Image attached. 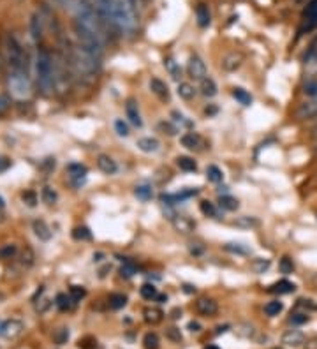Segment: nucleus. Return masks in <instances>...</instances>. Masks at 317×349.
Returning a JSON list of instances; mask_svg holds the SVG:
<instances>
[{"mask_svg":"<svg viewBox=\"0 0 317 349\" xmlns=\"http://www.w3.org/2000/svg\"><path fill=\"white\" fill-rule=\"evenodd\" d=\"M125 111H127V117H129V120H131L132 125H136V127H141V125H143V120H141V115H139L138 103H136L134 99L127 101V104H125Z\"/></svg>","mask_w":317,"mask_h":349,"instance_id":"nucleus-11","label":"nucleus"},{"mask_svg":"<svg viewBox=\"0 0 317 349\" xmlns=\"http://www.w3.org/2000/svg\"><path fill=\"white\" fill-rule=\"evenodd\" d=\"M303 92H305V96H308V97H317V78H312V80L305 81Z\"/></svg>","mask_w":317,"mask_h":349,"instance_id":"nucleus-39","label":"nucleus"},{"mask_svg":"<svg viewBox=\"0 0 317 349\" xmlns=\"http://www.w3.org/2000/svg\"><path fill=\"white\" fill-rule=\"evenodd\" d=\"M164 65H166L167 73L171 74V78H175V80H180V78H182V67L176 64L173 58H167V60L164 62Z\"/></svg>","mask_w":317,"mask_h":349,"instance_id":"nucleus-32","label":"nucleus"},{"mask_svg":"<svg viewBox=\"0 0 317 349\" xmlns=\"http://www.w3.org/2000/svg\"><path fill=\"white\" fill-rule=\"evenodd\" d=\"M30 29H32V37L35 42H39L42 39V32H44V27H42V18L41 14H35L30 23Z\"/></svg>","mask_w":317,"mask_h":349,"instance_id":"nucleus-19","label":"nucleus"},{"mask_svg":"<svg viewBox=\"0 0 317 349\" xmlns=\"http://www.w3.org/2000/svg\"><path fill=\"white\" fill-rule=\"evenodd\" d=\"M42 199H44L46 205H53L57 201V192H55L52 187H44L42 189Z\"/></svg>","mask_w":317,"mask_h":349,"instance_id":"nucleus-42","label":"nucleus"},{"mask_svg":"<svg viewBox=\"0 0 317 349\" xmlns=\"http://www.w3.org/2000/svg\"><path fill=\"white\" fill-rule=\"evenodd\" d=\"M218 205H221L224 210L233 212V210H236L238 206H240V203H238V199L231 198V196H221V198H218Z\"/></svg>","mask_w":317,"mask_h":349,"instance_id":"nucleus-30","label":"nucleus"},{"mask_svg":"<svg viewBox=\"0 0 317 349\" xmlns=\"http://www.w3.org/2000/svg\"><path fill=\"white\" fill-rule=\"evenodd\" d=\"M196 311H198L201 316L211 317L218 312V304L213 300V298H199V300L196 301Z\"/></svg>","mask_w":317,"mask_h":349,"instance_id":"nucleus-7","label":"nucleus"},{"mask_svg":"<svg viewBox=\"0 0 317 349\" xmlns=\"http://www.w3.org/2000/svg\"><path fill=\"white\" fill-rule=\"evenodd\" d=\"M233 224L238 226V227H245V229H250V227H257V226H259V221H257L256 217H249V215H243V217L234 219Z\"/></svg>","mask_w":317,"mask_h":349,"instance_id":"nucleus-25","label":"nucleus"},{"mask_svg":"<svg viewBox=\"0 0 317 349\" xmlns=\"http://www.w3.org/2000/svg\"><path fill=\"white\" fill-rule=\"evenodd\" d=\"M308 314H303V312H296V314L291 316V323L292 324H303V323H308Z\"/></svg>","mask_w":317,"mask_h":349,"instance_id":"nucleus-50","label":"nucleus"},{"mask_svg":"<svg viewBox=\"0 0 317 349\" xmlns=\"http://www.w3.org/2000/svg\"><path fill=\"white\" fill-rule=\"evenodd\" d=\"M35 73H37V85L42 94H52L57 81V71H55V60L48 50H39L35 58Z\"/></svg>","mask_w":317,"mask_h":349,"instance_id":"nucleus-1","label":"nucleus"},{"mask_svg":"<svg viewBox=\"0 0 317 349\" xmlns=\"http://www.w3.org/2000/svg\"><path fill=\"white\" fill-rule=\"evenodd\" d=\"M206 349H218L217 346H215V344H210V346L208 347H206Z\"/></svg>","mask_w":317,"mask_h":349,"instance_id":"nucleus-58","label":"nucleus"},{"mask_svg":"<svg viewBox=\"0 0 317 349\" xmlns=\"http://www.w3.org/2000/svg\"><path fill=\"white\" fill-rule=\"evenodd\" d=\"M72 237L76 238V240H90V238H92V233L88 231V227L81 226L72 231Z\"/></svg>","mask_w":317,"mask_h":349,"instance_id":"nucleus-40","label":"nucleus"},{"mask_svg":"<svg viewBox=\"0 0 317 349\" xmlns=\"http://www.w3.org/2000/svg\"><path fill=\"white\" fill-rule=\"evenodd\" d=\"M97 166H99V170L106 175H113V173H116V170H118V168H116V162L109 157V155H99Z\"/></svg>","mask_w":317,"mask_h":349,"instance_id":"nucleus-16","label":"nucleus"},{"mask_svg":"<svg viewBox=\"0 0 317 349\" xmlns=\"http://www.w3.org/2000/svg\"><path fill=\"white\" fill-rule=\"evenodd\" d=\"M136 273V268L134 265H131V263H125V265L120 268V275L125 277V279H129V277H132Z\"/></svg>","mask_w":317,"mask_h":349,"instance_id":"nucleus-49","label":"nucleus"},{"mask_svg":"<svg viewBox=\"0 0 317 349\" xmlns=\"http://www.w3.org/2000/svg\"><path fill=\"white\" fill-rule=\"evenodd\" d=\"M196 16H198V23L201 27L210 25V9L206 4H198V7H196Z\"/></svg>","mask_w":317,"mask_h":349,"instance_id":"nucleus-20","label":"nucleus"},{"mask_svg":"<svg viewBox=\"0 0 317 349\" xmlns=\"http://www.w3.org/2000/svg\"><path fill=\"white\" fill-rule=\"evenodd\" d=\"M182 145L189 150L199 152L203 147H205V139L198 134V132H187V134L182 136Z\"/></svg>","mask_w":317,"mask_h":349,"instance_id":"nucleus-8","label":"nucleus"},{"mask_svg":"<svg viewBox=\"0 0 317 349\" xmlns=\"http://www.w3.org/2000/svg\"><path fill=\"white\" fill-rule=\"evenodd\" d=\"M21 199L27 203L29 206H35V203H37V194H35L34 191H25L21 194Z\"/></svg>","mask_w":317,"mask_h":349,"instance_id":"nucleus-45","label":"nucleus"},{"mask_svg":"<svg viewBox=\"0 0 317 349\" xmlns=\"http://www.w3.org/2000/svg\"><path fill=\"white\" fill-rule=\"evenodd\" d=\"M303 21H305V27H307V29H314V27H317V0H312V2L308 4V7L303 13Z\"/></svg>","mask_w":317,"mask_h":349,"instance_id":"nucleus-13","label":"nucleus"},{"mask_svg":"<svg viewBox=\"0 0 317 349\" xmlns=\"http://www.w3.org/2000/svg\"><path fill=\"white\" fill-rule=\"evenodd\" d=\"M138 147H139V150L147 152V154H152V152L159 150L160 143L155 138H141V139H138Z\"/></svg>","mask_w":317,"mask_h":349,"instance_id":"nucleus-21","label":"nucleus"},{"mask_svg":"<svg viewBox=\"0 0 317 349\" xmlns=\"http://www.w3.org/2000/svg\"><path fill=\"white\" fill-rule=\"evenodd\" d=\"M282 309H284V305H282V301H279V300L270 301V304L264 305V312H266V316H270V317L279 316L282 312Z\"/></svg>","mask_w":317,"mask_h":349,"instance_id":"nucleus-33","label":"nucleus"},{"mask_svg":"<svg viewBox=\"0 0 317 349\" xmlns=\"http://www.w3.org/2000/svg\"><path fill=\"white\" fill-rule=\"evenodd\" d=\"M0 74H2V65H0Z\"/></svg>","mask_w":317,"mask_h":349,"instance_id":"nucleus-61","label":"nucleus"},{"mask_svg":"<svg viewBox=\"0 0 317 349\" xmlns=\"http://www.w3.org/2000/svg\"><path fill=\"white\" fill-rule=\"evenodd\" d=\"M150 90L160 101H169V88H167V85L164 83L162 80H159V78H152L150 80Z\"/></svg>","mask_w":317,"mask_h":349,"instance_id":"nucleus-10","label":"nucleus"},{"mask_svg":"<svg viewBox=\"0 0 317 349\" xmlns=\"http://www.w3.org/2000/svg\"><path fill=\"white\" fill-rule=\"evenodd\" d=\"M34 233L37 235L39 240H50L52 238V229L48 227L44 221H35L34 222Z\"/></svg>","mask_w":317,"mask_h":349,"instance_id":"nucleus-18","label":"nucleus"},{"mask_svg":"<svg viewBox=\"0 0 317 349\" xmlns=\"http://www.w3.org/2000/svg\"><path fill=\"white\" fill-rule=\"evenodd\" d=\"M134 194L138 196L139 199H143V201H148V199H152V196H154V191H152V187H150V185L143 183V185H138V187H136Z\"/></svg>","mask_w":317,"mask_h":349,"instance_id":"nucleus-34","label":"nucleus"},{"mask_svg":"<svg viewBox=\"0 0 317 349\" xmlns=\"http://www.w3.org/2000/svg\"><path fill=\"white\" fill-rule=\"evenodd\" d=\"M109 307L115 309V311H118V309H124L125 305H127V296L125 295H120V293H113L111 296H109Z\"/></svg>","mask_w":317,"mask_h":349,"instance_id":"nucleus-28","label":"nucleus"},{"mask_svg":"<svg viewBox=\"0 0 317 349\" xmlns=\"http://www.w3.org/2000/svg\"><path fill=\"white\" fill-rule=\"evenodd\" d=\"M21 263L25 266H30L34 263V250L30 249V247H25V250H23L21 254Z\"/></svg>","mask_w":317,"mask_h":349,"instance_id":"nucleus-46","label":"nucleus"},{"mask_svg":"<svg viewBox=\"0 0 317 349\" xmlns=\"http://www.w3.org/2000/svg\"><path fill=\"white\" fill-rule=\"evenodd\" d=\"M314 136H315V138H317V125H315V127H314Z\"/></svg>","mask_w":317,"mask_h":349,"instance_id":"nucleus-60","label":"nucleus"},{"mask_svg":"<svg viewBox=\"0 0 317 349\" xmlns=\"http://www.w3.org/2000/svg\"><path fill=\"white\" fill-rule=\"evenodd\" d=\"M55 304H57V307L60 309V311H70L76 301L72 300V296L70 295H64V293H60V295L57 296V301H55Z\"/></svg>","mask_w":317,"mask_h":349,"instance_id":"nucleus-26","label":"nucleus"},{"mask_svg":"<svg viewBox=\"0 0 317 349\" xmlns=\"http://www.w3.org/2000/svg\"><path fill=\"white\" fill-rule=\"evenodd\" d=\"M4 206V199H2V196H0V208Z\"/></svg>","mask_w":317,"mask_h":349,"instance_id":"nucleus-59","label":"nucleus"},{"mask_svg":"<svg viewBox=\"0 0 317 349\" xmlns=\"http://www.w3.org/2000/svg\"><path fill=\"white\" fill-rule=\"evenodd\" d=\"M21 332V324L18 321H11V323H4V335L7 337H16Z\"/></svg>","mask_w":317,"mask_h":349,"instance_id":"nucleus-35","label":"nucleus"},{"mask_svg":"<svg viewBox=\"0 0 317 349\" xmlns=\"http://www.w3.org/2000/svg\"><path fill=\"white\" fill-rule=\"evenodd\" d=\"M201 94L205 97L217 96V85H215V81L211 80V78H205V80L201 81Z\"/></svg>","mask_w":317,"mask_h":349,"instance_id":"nucleus-24","label":"nucleus"},{"mask_svg":"<svg viewBox=\"0 0 317 349\" xmlns=\"http://www.w3.org/2000/svg\"><path fill=\"white\" fill-rule=\"evenodd\" d=\"M243 60H245V57L240 52H233V53H229L224 57V60H222V67L231 73V71H236L238 67H240V65L243 64Z\"/></svg>","mask_w":317,"mask_h":349,"instance_id":"nucleus-9","label":"nucleus"},{"mask_svg":"<svg viewBox=\"0 0 317 349\" xmlns=\"http://www.w3.org/2000/svg\"><path fill=\"white\" fill-rule=\"evenodd\" d=\"M224 249L229 250V252H234V254H243V256L245 254H249V249L241 244H226Z\"/></svg>","mask_w":317,"mask_h":349,"instance_id":"nucleus-43","label":"nucleus"},{"mask_svg":"<svg viewBox=\"0 0 317 349\" xmlns=\"http://www.w3.org/2000/svg\"><path fill=\"white\" fill-rule=\"evenodd\" d=\"M206 176H208V180H210V182H213V183L222 182V178H224L222 171L218 170L217 166H208V170H206Z\"/></svg>","mask_w":317,"mask_h":349,"instance_id":"nucleus-38","label":"nucleus"},{"mask_svg":"<svg viewBox=\"0 0 317 349\" xmlns=\"http://www.w3.org/2000/svg\"><path fill=\"white\" fill-rule=\"evenodd\" d=\"M233 97L243 106H249L250 103H252V97H250V94L247 92V90H243V88H233Z\"/></svg>","mask_w":317,"mask_h":349,"instance_id":"nucleus-31","label":"nucleus"},{"mask_svg":"<svg viewBox=\"0 0 317 349\" xmlns=\"http://www.w3.org/2000/svg\"><path fill=\"white\" fill-rule=\"evenodd\" d=\"M295 289H296V286L292 284V282L282 279V281H279V282H275V284L270 286L268 291L270 293H275V295H289V293H292Z\"/></svg>","mask_w":317,"mask_h":349,"instance_id":"nucleus-15","label":"nucleus"},{"mask_svg":"<svg viewBox=\"0 0 317 349\" xmlns=\"http://www.w3.org/2000/svg\"><path fill=\"white\" fill-rule=\"evenodd\" d=\"M55 2H57L58 6H67V4L70 2V0H55Z\"/></svg>","mask_w":317,"mask_h":349,"instance_id":"nucleus-57","label":"nucleus"},{"mask_svg":"<svg viewBox=\"0 0 317 349\" xmlns=\"http://www.w3.org/2000/svg\"><path fill=\"white\" fill-rule=\"evenodd\" d=\"M279 268L282 273H292V270H295V263H292L291 258H282L280 263H279Z\"/></svg>","mask_w":317,"mask_h":349,"instance_id":"nucleus-41","label":"nucleus"},{"mask_svg":"<svg viewBox=\"0 0 317 349\" xmlns=\"http://www.w3.org/2000/svg\"><path fill=\"white\" fill-rule=\"evenodd\" d=\"M139 293L144 300H154V298H157V289H155L154 284H143Z\"/></svg>","mask_w":317,"mask_h":349,"instance_id":"nucleus-36","label":"nucleus"},{"mask_svg":"<svg viewBox=\"0 0 317 349\" xmlns=\"http://www.w3.org/2000/svg\"><path fill=\"white\" fill-rule=\"evenodd\" d=\"M85 295H87V291H85L81 286H70V296H72L74 301L81 300V298H83Z\"/></svg>","mask_w":317,"mask_h":349,"instance_id":"nucleus-48","label":"nucleus"},{"mask_svg":"<svg viewBox=\"0 0 317 349\" xmlns=\"http://www.w3.org/2000/svg\"><path fill=\"white\" fill-rule=\"evenodd\" d=\"M166 337L171 340V342H182V339H183V337H182V332H180L178 328H175V327H173V328H169V330L166 332Z\"/></svg>","mask_w":317,"mask_h":349,"instance_id":"nucleus-47","label":"nucleus"},{"mask_svg":"<svg viewBox=\"0 0 317 349\" xmlns=\"http://www.w3.org/2000/svg\"><path fill=\"white\" fill-rule=\"evenodd\" d=\"M143 347L144 349H159L160 347V340H159L157 333L148 332L147 335L143 337Z\"/></svg>","mask_w":317,"mask_h":349,"instance_id":"nucleus-27","label":"nucleus"},{"mask_svg":"<svg viewBox=\"0 0 317 349\" xmlns=\"http://www.w3.org/2000/svg\"><path fill=\"white\" fill-rule=\"evenodd\" d=\"M201 212L205 215H208V217H215V214H217V212H215V206L211 205L210 201H201Z\"/></svg>","mask_w":317,"mask_h":349,"instance_id":"nucleus-51","label":"nucleus"},{"mask_svg":"<svg viewBox=\"0 0 317 349\" xmlns=\"http://www.w3.org/2000/svg\"><path fill=\"white\" fill-rule=\"evenodd\" d=\"M16 254V245H6L0 249V258L2 260H11Z\"/></svg>","mask_w":317,"mask_h":349,"instance_id":"nucleus-44","label":"nucleus"},{"mask_svg":"<svg viewBox=\"0 0 317 349\" xmlns=\"http://www.w3.org/2000/svg\"><path fill=\"white\" fill-rule=\"evenodd\" d=\"M7 108H9V101H7V97L0 96V115H2V113H6Z\"/></svg>","mask_w":317,"mask_h":349,"instance_id":"nucleus-53","label":"nucleus"},{"mask_svg":"<svg viewBox=\"0 0 317 349\" xmlns=\"http://www.w3.org/2000/svg\"><path fill=\"white\" fill-rule=\"evenodd\" d=\"M9 164H11V160H7V159H0V171L7 170V168H9Z\"/></svg>","mask_w":317,"mask_h":349,"instance_id":"nucleus-55","label":"nucleus"},{"mask_svg":"<svg viewBox=\"0 0 317 349\" xmlns=\"http://www.w3.org/2000/svg\"><path fill=\"white\" fill-rule=\"evenodd\" d=\"M250 268H252L256 273H264V270L270 268V260H261V258H257V260H254L250 263Z\"/></svg>","mask_w":317,"mask_h":349,"instance_id":"nucleus-37","label":"nucleus"},{"mask_svg":"<svg viewBox=\"0 0 317 349\" xmlns=\"http://www.w3.org/2000/svg\"><path fill=\"white\" fill-rule=\"evenodd\" d=\"M282 342L287 344V346L298 347L305 342V335L298 330H287L284 333V337H282Z\"/></svg>","mask_w":317,"mask_h":349,"instance_id":"nucleus-14","label":"nucleus"},{"mask_svg":"<svg viewBox=\"0 0 317 349\" xmlns=\"http://www.w3.org/2000/svg\"><path fill=\"white\" fill-rule=\"evenodd\" d=\"M9 90L14 97L25 99L30 96V80L27 73H11L9 76Z\"/></svg>","mask_w":317,"mask_h":349,"instance_id":"nucleus-3","label":"nucleus"},{"mask_svg":"<svg viewBox=\"0 0 317 349\" xmlns=\"http://www.w3.org/2000/svg\"><path fill=\"white\" fill-rule=\"evenodd\" d=\"M176 90H178V96L182 97V99H185V101H190V99H194V97H196V88L190 83H187V81L180 83Z\"/></svg>","mask_w":317,"mask_h":349,"instance_id":"nucleus-23","label":"nucleus"},{"mask_svg":"<svg viewBox=\"0 0 317 349\" xmlns=\"http://www.w3.org/2000/svg\"><path fill=\"white\" fill-rule=\"evenodd\" d=\"M176 164L180 166V170L183 171H196L198 170V164L192 157H187V155H182V157L176 159Z\"/></svg>","mask_w":317,"mask_h":349,"instance_id":"nucleus-29","label":"nucleus"},{"mask_svg":"<svg viewBox=\"0 0 317 349\" xmlns=\"http://www.w3.org/2000/svg\"><path fill=\"white\" fill-rule=\"evenodd\" d=\"M189 330L190 332H199V330H201V324L196 323V321H190V323H189Z\"/></svg>","mask_w":317,"mask_h":349,"instance_id":"nucleus-54","label":"nucleus"},{"mask_svg":"<svg viewBox=\"0 0 317 349\" xmlns=\"http://www.w3.org/2000/svg\"><path fill=\"white\" fill-rule=\"evenodd\" d=\"M162 317H164V312L160 311V309H157V307L144 309V321H147V323L159 324L160 321H162Z\"/></svg>","mask_w":317,"mask_h":349,"instance_id":"nucleus-22","label":"nucleus"},{"mask_svg":"<svg viewBox=\"0 0 317 349\" xmlns=\"http://www.w3.org/2000/svg\"><path fill=\"white\" fill-rule=\"evenodd\" d=\"M69 175L70 180L76 187H80L85 182V176H87V168L83 164H70L69 166Z\"/></svg>","mask_w":317,"mask_h":349,"instance_id":"nucleus-12","label":"nucleus"},{"mask_svg":"<svg viewBox=\"0 0 317 349\" xmlns=\"http://www.w3.org/2000/svg\"><path fill=\"white\" fill-rule=\"evenodd\" d=\"M303 73L307 80L317 78V37L310 42L303 58Z\"/></svg>","mask_w":317,"mask_h":349,"instance_id":"nucleus-4","label":"nucleus"},{"mask_svg":"<svg viewBox=\"0 0 317 349\" xmlns=\"http://www.w3.org/2000/svg\"><path fill=\"white\" fill-rule=\"evenodd\" d=\"M115 129H116V132H118L120 136H129V127H127V124L124 122V120H116L115 122Z\"/></svg>","mask_w":317,"mask_h":349,"instance_id":"nucleus-52","label":"nucleus"},{"mask_svg":"<svg viewBox=\"0 0 317 349\" xmlns=\"http://www.w3.org/2000/svg\"><path fill=\"white\" fill-rule=\"evenodd\" d=\"M6 57L13 73H27V52L16 35H7Z\"/></svg>","mask_w":317,"mask_h":349,"instance_id":"nucleus-2","label":"nucleus"},{"mask_svg":"<svg viewBox=\"0 0 317 349\" xmlns=\"http://www.w3.org/2000/svg\"><path fill=\"white\" fill-rule=\"evenodd\" d=\"M173 226L178 233H183V235L190 233L194 229V222L187 217H173Z\"/></svg>","mask_w":317,"mask_h":349,"instance_id":"nucleus-17","label":"nucleus"},{"mask_svg":"<svg viewBox=\"0 0 317 349\" xmlns=\"http://www.w3.org/2000/svg\"><path fill=\"white\" fill-rule=\"evenodd\" d=\"M296 119L298 120H312L317 119V97H310L305 103H301L296 109Z\"/></svg>","mask_w":317,"mask_h":349,"instance_id":"nucleus-5","label":"nucleus"},{"mask_svg":"<svg viewBox=\"0 0 317 349\" xmlns=\"http://www.w3.org/2000/svg\"><path fill=\"white\" fill-rule=\"evenodd\" d=\"M305 346H307V349H317V339H314V340H308V342L305 344Z\"/></svg>","mask_w":317,"mask_h":349,"instance_id":"nucleus-56","label":"nucleus"},{"mask_svg":"<svg viewBox=\"0 0 317 349\" xmlns=\"http://www.w3.org/2000/svg\"><path fill=\"white\" fill-rule=\"evenodd\" d=\"M187 73H189V76L192 78V80L203 81L206 78V65H205V62H203L201 58L198 57V55L190 57L189 65H187Z\"/></svg>","mask_w":317,"mask_h":349,"instance_id":"nucleus-6","label":"nucleus"},{"mask_svg":"<svg viewBox=\"0 0 317 349\" xmlns=\"http://www.w3.org/2000/svg\"><path fill=\"white\" fill-rule=\"evenodd\" d=\"M273 349H282V347H273Z\"/></svg>","mask_w":317,"mask_h":349,"instance_id":"nucleus-62","label":"nucleus"}]
</instances>
